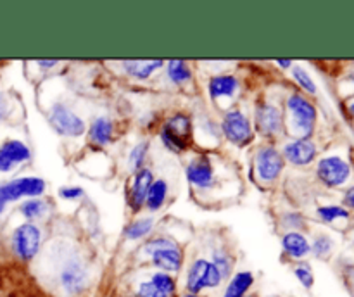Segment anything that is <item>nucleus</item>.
<instances>
[{
  "instance_id": "obj_1",
  "label": "nucleus",
  "mask_w": 354,
  "mask_h": 297,
  "mask_svg": "<svg viewBox=\"0 0 354 297\" xmlns=\"http://www.w3.org/2000/svg\"><path fill=\"white\" fill-rule=\"evenodd\" d=\"M144 252L152 265L165 273H178L183 266V252L180 245L169 237H151L144 244Z\"/></svg>"
},
{
  "instance_id": "obj_2",
  "label": "nucleus",
  "mask_w": 354,
  "mask_h": 297,
  "mask_svg": "<svg viewBox=\"0 0 354 297\" xmlns=\"http://www.w3.org/2000/svg\"><path fill=\"white\" fill-rule=\"evenodd\" d=\"M287 111L294 133L299 138H310L317 123V107L304 95L294 93L287 99Z\"/></svg>"
},
{
  "instance_id": "obj_3",
  "label": "nucleus",
  "mask_w": 354,
  "mask_h": 297,
  "mask_svg": "<svg viewBox=\"0 0 354 297\" xmlns=\"http://www.w3.org/2000/svg\"><path fill=\"white\" fill-rule=\"evenodd\" d=\"M90 273L85 262L78 258L64 261L57 273V285L64 297H78L88 287Z\"/></svg>"
},
{
  "instance_id": "obj_4",
  "label": "nucleus",
  "mask_w": 354,
  "mask_h": 297,
  "mask_svg": "<svg viewBox=\"0 0 354 297\" xmlns=\"http://www.w3.org/2000/svg\"><path fill=\"white\" fill-rule=\"evenodd\" d=\"M223 282V276L218 271L216 266L207 259H196L190 265L189 271H187L185 289L189 294H196L199 296L203 290L207 289H218Z\"/></svg>"
},
{
  "instance_id": "obj_5",
  "label": "nucleus",
  "mask_w": 354,
  "mask_h": 297,
  "mask_svg": "<svg viewBox=\"0 0 354 297\" xmlns=\"http://www.w3.org/2000/svg\"><path fill=\"white\" fill-rule=\"evenodd\" d=\"M41 245V230L35 223H21L10 235V249L21 261H31Z\"/></svg>"
},
{
  "instance_id": "obj_6",
  "label": "nucleus",
  "mask_w": 354,
  "mask_h": 297,
  "mask_svg": "<svg viewBox=\"0 0 354 297\" xmlns=\"http://www.w3.org/2000/svg\"><path fill=\"white\" fill-rule=\"evenodd\" d=\"M221 131L230 144L245 147L254 140V130L252 123L241 109H230L225 113L221 121Z\"/></svg>"
},
{
  "instance_id": "obj_7",
  "label": "nucleus",
  "mask_w": 354,
  "mask_h": 297,
  "mask_svg": "<svg viewBox=\"0 0 354 297\" xmlns=\"http://www.w3.org/2000/svg\"><path fill=\"white\" fill-rule=\"evenodd\" d=\"M47 189V183L38 176H21L10 182L0 183V193L6 199V202H16L21 199H35L41 197Z\"/></svg>"
},
{
  "instance_id": "obj_8",
  "label": "nucleus",
  "mask_w": 354,
  "mask_h": 297,
  "mask_svg": "<svg viewBox=\"0 0 354 297\" xmlns=\"http://www.w3.org/2000/svg\"><path fill=\"white\" fill-rule=\"evenodd\" d=\"M48 121H50V126L57 131L62 137H71L78 138L82 135L86 133V124L82 117L76 113H73L68 106L61 102H55L50 107V113H48Z\"/></svg>"
},
{
  "instance_id": "obj_9",
  "label": "nucleus",
  "mask_w": 354,
  "mask_h": 297,
  "mask_svg": "<svg viewBox=\"0 0 354 297\" xmlns=\"http://www.w3.org/2000/svg\"><path fill=\"white\" fill-rule=\"evenodd\" d=\"M254 168L261 182L273 183L282 175L283 168H286V159H283L282 152L277 151L273 145H263L256 151Z\"/></svg>"
},
{
  "instance_id": "obj_10",
  "label": "nucleus",
  "mask_w": 354,
  "mask_h": 297,
  "mask_svg": "<svg viewBox=\"0 0 354 297\" xmlns=\"http://www.w3.org/2000/svg\"><path fill=\"white\" fill-rule=\"evenodd\" d=\"M254 126L258 133H261L266 138H277L283 131L286 121L283 114L275 104L270 102H258L254 113Z\"/></svg>"
},
{
  "instance_id": "obj_11",
  "label": "nucleus",
  "mask_w": 354,
  "mask_h": 297,
  "mask_svg": "<svg viewBox=\"0 0 354 297\" xmlns=\"http://www.w3.org/2000/svg\"><path fill=\"white\" fill-rule=\"evenodd\" d=\"M317 175L324 185L341 186L351 176V168L339 155H328V157H324L318 162Z\"/></svg>"
},
{
  "instance_id": "obj_12",
  "label": "nucleus",
  "mask_w": 354,
  "mask_h": 297,
  "mask_svg": "<svg viewBox=\"0 0 354 297\" xmlns=\"http://www.w3.org/2000/svg\"><path fill=\"white\" fill-rule=\"evenodd\" d=\"M178 285L175 276L169 273L158 271L149 280L138 283L137 297H176Z\"/></svg>"
},
{
  "instance_id": "obj_13",
  "label": "nucleus",
  "mask_w": 354,
  "mask_h": 297,
  "mask_svg": "<svg viewBox=\"0 0 354 297\" xmlns=\"http://www.w3.org/2000/svg\"><path fill=\"white\" fill-rule=\"evenodd\" d=\"M31 159V151L24 142L9 138L0 144V173H10Z\"/></svg>"
},
{
  "instance_id": "obj_14",
  "label": "nucleus",
  "mask_w": 354,
  "mask_h": 297,
  "mask_svg": "<svg viewBox=\"0 0 354 297\" xmlns=\"http://www.w3.org/2000/svg\"><path fill=\"white\" fill-rule=\"evenodd\" d=\"M185 175L190 185L197 186L201 190L213 189L216 185V175H214L213 162L209 161L207 155H201V157L190 161L189 166L185 168Z\"/></svg>"
},
{
  "instance_id": "obj_15",
  "label": "nucleus",
  "mask_w": 354,
  "mask_h": 297,
  "mask_svg": "<svg viewBox=\"0 0 354 297\" xmlns=\"http://www.w3.org/2000/svg\"><path fill=\"white\" fill-rule=\"evenodd\" d=\"M152 182H154V175L149 168H142L138 171H135L133 178H131L130 189H128V206L133 213L142 209V206H145V199H147L149 189H151Z\"/></svg>"
},
{
  "instance_id": "obj_16",
  "label": "nucleus",
  "mask_w": 354,
  "mask_h": 297,
  "mask_svg": "<svg viewBox=\"0 0 354 297\" xmlns=\"http://www.w3.org/2000/svg\"><path fill=\"white\" fill-rule=\"evenodd\" d=\"M282 155L294 166H308L317 157V145L310 138H296L283 145Z\"/></svg>"
},
{
  "instance_id": "obj_17",
  "label": "nucleus",
  "mask_w": 354,
  "mask_h": 297,
  "mask_svg": "<svg viewBox=\"0 0 354 297\" xmlns=\"http://www.w3.org/2000/svg\"><path fill=\"white\" fill-rule=\"evenodd\" d=\"M239 88H241V82L234 75H216L207 83L209 97L213 100L232 99L239 92Z\"/></svg>"
},
{
  "instance_id": "obj_18",
  "label": "nucleus",
  "mask_w": 354,
  "mask_h": 297,
  "mask_svg": "<svg viewBox=\"0 0 354 297\" xmlns=\"http://www.w3.org/2000/svg\"><path fill=\"white\" fill-rule=\"evenodd\" d=\"M86 131H88L90 144L95 147H106L114 138V123L111 117L99 116L92 121L90 126H86Z\"/></svg>"
},
{
  "instance_id": "obj_19",
  "label": "nucleus",
  "mask_w": 354,
  "mask_h": 297,
  "mask_svg": "<svg viewBox=\"0 0 354 297\" xmlns=\"http://www.w3.org/2000/svg\"><path fill=\"white\" fill-rule=\"evenodd\" d=\"M282 249L289 258L303 259L311 252V244L301 231H287L282 237Z\"/></svg>"
},
{
  "instance_id": "obj_20",
  "label": "nucleus",
  "mask_w": 354,
  "mask_h": 297,
  "mask_svg": "<svg viewBox=\"0 0 354 297\" xmlns=\"http://www.w3.org/2000/svg\"><path fill=\"white\" fill-rule=\"evenodd\" d=\"M254 285V275L251 271H239L228 280L223 297H245L251 287Z\"/></svg>"
},
{
  "instance_id": "obj_21",
  "label": "nucleus",
  "mask_w": 354,
  "mask_h": 297,
  "mask_svg": "<svg viewBox=\"0 0 354 297\" xmlns=\"http://www.w3.org/2000/svg\"><path fill=\"white\" fill-rule=\"evenodd\" d=\"M162 61H124L123 69L127 75H130L135 79H147L149 76L154 75L159 68H162Z\"/></svg>"
},
{
  "instance_id": "obj_22",
  "label": "nucleus",
  "mask_w": 354,
  "mask_h": 297,
  "mask_svg": "<svg viewBox=\"0 0 354 297\" xmlns=\"http://www.w3.org/2000/svg\"><path fill=\"white\" fill-rule=\"evenodd\" d=\"M168 199V182L166 180H154L149 189L147 199H145V207L152 213L161 209Z\"/></svg>"
},
{
  "instance_id": "obj_23",
  "label": "nucleus",
  "mask_w": 354,
  "mask_h": 297,
  "mask_svg": "<svg viewBox=\"0 0 354 297\" xmlns=\"http://www.w3.org/2000/svg\"><path fill=\"white\" fill-rule=\"evenodd\" d=\"M168 131H171L173 135H176L178 138H182V140L189 142L190 144V135H192V121H190V116H187V114L183 113H178L175 114V116L169 117L168 121L165 123V126Z\"/></svg>"
},
{
  "instance_id": "obj_24",
  "label": "nucleus",
  "mask_w": 354,
  "mask_h": 297,
  "mask_svg": "<svg viewBox=\"0 0 354 297\" xmlns=\"http://www.w3.org/2000/svg\"><path fill=\"white\" fill-rule=\"evenodd\" d=\"M19 213L26 218L28 221L41 220L45 214L48 213V204L47 200L41 199V197H35V199H26L19 206Z\"/></svg>"
},
{
  "instance_id": "obj_25",
  "label": "nucleus",
  "mask_w": 354,
  "mask_h": 297,
  "mask_svg": "<svg viewBox=\"0 0 354 297\" xmlns=\"http://www.w3.org/2000/svg\"><path fill=\"white\" fill-rule=\"evenodd\" d=\"M166 75L175 85H185L192 79V69L185 61H169L166 64Z\"/></svg>"
},
{
  "instance_id": "obj_26",
  "label": "nucleus",
  "mask_w": 354,
  "mask_h": 297,
  "mask_svg": "<svg viewBox=\"0 0 354 297\" xmlns=\"http://www.w3.org/2000/svg\"><path fill=\"white\" fill-rule=\"evenodd\" d=\"M154 228V220L152 218H138V220L131 221L124 230L128 240H138V238L147 237Z\"/></svg>"
},
{
  "instance_id": "obj_27",
  "label": "nucleus",
  "mask_w": 354,
  "mask_h": 297,
  "mask_svg": "<svg viewBox=\"0 0 354 297\" xmlns=\"http://www.w3.org/2000/svg\"><path fill=\"white\" fill-rule=\"evenodd\" d=\"M149 148H151V144L149 142H140V144L135 145L130 152V157H128V162H130V168L133 171H138V169L145 168V161H147Z\"/></svg>"
},
{
  "instance_id": "obj_28",
  "label": "nucleus",
  "mask_w": 354,
  "mask_h": 297,
  "mask_svg": "<svg viewBox=\"0 0 354 297\" xmlns=\"http://www.w3.org/2000/svg\"><path fill=\"white\" fill-rule=\"evenodd\" d=\"M211 262L216 266L218 271H220L221 276H223V280L230 278L232 269H234V258H232L227 251H223V249H220V251H214L213 261Z\"/></svg>"
},
{
  "instance_id": "obj_29",
  "label": "nucleus",
  "mask_w": 354,
  "mask_h": 297,
  "mask_svg": "<svg viewBox=\"0 0 354 297\" xmlns=\"http://www.w3.org/2000/svg\"><path fill=\"white\" fill-rule=\"evenodd\" d=\"M318 216L324 221H327V223H330V221L349 218V211L341 206H322L318 207Z\"/></svg>"
},
{
  "instance_id": "obj_30",
  "label": "nucleus",
  "mask_w": 354,
  "mask_h": 297,
  "mask_svg": "<svg viewBox=\"0 0 354 297\" xmlns=\"http://www.w3.org/2000/svg\"><path fill=\"white\" fill-rule=\"evenodd\" d=\"M294 275H296L297 282L304 287V289H311L315 285V275L313 269L308 262H299L294 266Z\"/></svg>"
},
{
  "instance_id": "obj_31",
  "label": "nucleus",
  "mask_w": 354,
  "mask_h": 297,
  "mask_svg": "<svg viewBox=\"0 0 354 297\" xmlns=\"http://www.w3.org/2000/svg\"><path fill=\"white\" fill-rule=\"evenodd\" d=\"M292 76H294V79H296L297 85H299L301 88L306 90L308 93H317V85H315V82L311 79V76L308 75L306 69L296 66V68L292 69Z\"/></svg>"
},
{
  "instance_id": "obj_32",
  "label": "nucleus",
  "mask_w": 354,
  "mask_h": 297,
  "mask_svg": "<svg viewBox=\"0 0 354 297\" xmlns=\"http://www.w3.org/2000/svg\"><path fill=\"white\" fill-rule=\"evenodd\" d=\"M332 247H334L332 238L327 237V235H320V237L315 238L313 245H311V252H313L317 258H327L332 252Z\"/></svg>"
},
{
  "instance_id": "obj_33",
  "label": "nucleus",
  "mask_w": 354,
  "mask_h": 297,
  "mask_svg": "<svg viewBox=\"0 0 354 297\" xmlns=\"http://www.w3.org/2000/svg\"><path fill=\"white\" fill-rule=\"evenodd\" d=\"M83 193H85V190L82 189V186H61L59 189V195H61V199L64 200H78L82 199Z\"/></svg>"
},
{
  "instance_id": "obj_34",
  "label": "nucleus",
  "mask_w": 354,
  "mask_h": 297,
  "mask_svg": "<svg viewBox=\"0 0 354 297\" xmlns=\"http://www.w3.org/2000/svg\"><path fill=\"white\" fill-rule=\"evenodd\" d=\"M7 116H9V100L0 92V121L6 119Z\"/></svg>"
},
{
  "instance_id": "obj_35",
  "label": "nucleus",
  "mask_w": 354,
  "mask_h": 297,
  "mask_svg": "<svg viewBox=\"0 0 354 297\" xmlns=\"http://www.w3.org/2000/svg\"><path fill=\"white\" fill-rule=\"evenodd\" d=\"M286 220H289V223H286L287 227H303V218H301L299 214H287Z\"/></svg>"
},
{
  "instance_id": "obj_36",
  "label": "nucleus",
  "mask_w": 354,
  "mask_h": 297,
  "mask_svg": "<svg viewBox=\"0 0 354 297\" xmlns=\"http://www.w3.org/2000/svg\"><path fill=\"white\" fill-rule=\"evenodd\" d=\"M344 204L349 207V209H354V186L346 192V197H344Z\"/></svg>"
},
{
  "instance_id": "obj_37",
  "label": "nucleus",
  "mask_w": 354,
  "mask_h": 297,
  "mask_svg": "<svg viewBox=\"0 0 354 297\" xmlns=\"http://www.w3.org/2000/svg\"><path fill=\"white\" fill-rule=\"evenodd\" d=\"M57 64H59L57 61H38V66L44 69H52V68H55Z\"/></svg>"
},
{
  "instance_id": "obj_38",
  "label": "nucleus",
  "mask_w": 354,
  "mask_h": 297,
  "mask_svg": "<svg viewBox=\"0 0 354 297\" xmlns=\"http://www.w3.org/2000/svg\"><path fill=\"white\" fill-rule=\"evenodd\" d=\"M6 207H7V202L6 199L2 197V193H0V216H2L3 213H6Z\"/></svg>"
},
{
  "instance_id": "obj_39",
  "label": "nucleus",
  "mask_w": 354,
  "mask_h": 297,
  "mask_svg": "<svg viewBox=\"0 0 354 297\" xmlns=\"http://www.w3.org/2000/svg\"><path fill=\"white\" fill-rule=\"evenodd\" d=\"M279 66H280V68L287 69V68H290V66H292V62H290V61H279Z\"/></svg>"
},
{
  "instance_id": "obj_40",
  "label": "nucleus",
  "mask_w": 354,
  "mask_h": 297,
  "mask_svg": "<svg viewBox=\"0 0 354 297\" xmlns=\"http://www.w3.org/2000/svg\"><path fill=\"white\" fill-rule=\"evenodd\" d=\"M182 297H199V296H196V294H189V292H185V294H183Z\"/></svg>"
},
{
  "instance_id": "obj_41",
  "label": "nucleus",
  "mask_w": 354,
  "mask_h": 297,
  "mask_svg": "<svg viewBox=\"0 0 354 297\" xmlns=\"http://www.w3.org/2000/svg\"><path fill=\"white\" fill-rule=\"evenodd\" d=\"M245 297H258V296H256V294H248V296H245Z\"/></svg>"
},
{
  "instance_id": "obj_42",
  "label": "nucleus",
  "mask_w": 354,
  "mask_h": 297,
  "mask_svg": "<svg viewBox=\"0 0 354 297\" xmlns=\"http://www.w3.org/2000/svg\"><path fill=\"white\" fill-rule=\"evenodd\" d=\"M351 113H353V116H354V102L351 104Z\"/></svg>"
}]
</instances>
